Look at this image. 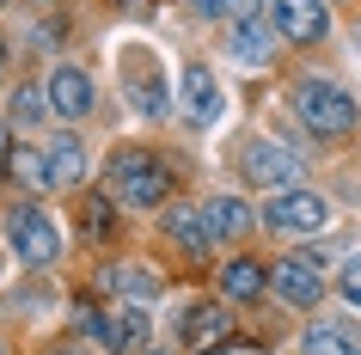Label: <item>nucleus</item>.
Listing matches in <instances>:
<instances>
[{
	"label": "nucleus",
	"instance_id": "nucleus-14",
	"mask_svg": "<svg viewBox=\"0 0 361 355\" xmlns=\"http://www.w3.org/2000/svg\"><path fill=\"white\" fill-rule=\"evenodd\" d=\"M184 116H190L196 129H209L214 116H221V80L209 68H184Z\"/></svg>",
	"mask_w": 361,
	"mask_h": 355
},
{
	"label": "nucleus",
	"instance_id": "nucleus-17",
	"mask_svg": "<svg viewBox=\"0 0 361 355\" xmlns=\"http://www.w3.org/2000/svg\"><path fill=\"white\" fill-rule=\"evenodd\" d=\"M202 221H209L214 239H239L251 227V208L239 203V196H209V203H202Z\"/></svg>",
	"mask_w": 361,
	"mask_h": 355
},
{
	"label": "nucleus",
	"instance_id": "nucleus-20",
	"mask_svg": "<svg viewBox=\"0 0 361 355\" xmlns=\"http://www.w3.org/2000/svg\"><path fill=\"white\" fill-rule=\"evenodd\" d=\"M43 104H49V98H43L37 86H19V92H13V104H6V111H13V123H19V129H37L43 116H49V111H43Z\"/></svg>",
	"mask_w": 361,
	"mask_h": 355
},
{
	"label": "nucleus",
	"instance_id": "nucleus-6",
	"mask_svg": "<svg viewBox=\"0 0 361 355\" xmlns=\"http://www.w3.org/2000/svg\"><path fill=\"white\" fill-rule=\"evenodd\" d=\"M269 288H276L288 306H319L324 300V270L306 258V251H294V258H282L269 270Z\"/></svg>",
	"mask_w": 361,
	"mask_h": 355
},
{
	"label": "nucleus",
	"instance_id": "nucleus-4",
	"mask_svg": "<svg viewBox=\"0 0 361 355\" xmlns=\"http://www.w3.org/2000/svg\"><path fill=\"white\" fill-rule=\"evenodd\" d=\"M6 245H13V258L31 263V270H49L61 258V227L43 215L37 203H19L6 215Z\"/></svg>",
	"mask_w": 361,
	"mask_h": 355
},
{
	"label": "nucleus",
	"instance_id": "nucleus-9",
	"mask_svg": "<svg viewBox=\"0 0 361 355\" xmlns=\"http://www.w3.org/2000/svg\"><path fill=\"white\" fill-rule=\"evenodd\" d=\"M98 343H104L111 355H141L147 349V313H141L135 300L111 306V313L98 318Z\"/></svg>",
	"mask_w": 361,
	"mask_h": 355
},
{
	"label": "nucleus",
	"instance_id": "nucleus-15",
	"mask_svg": "<svg viewBox=\"0 0 361 355\" xmlns=\"http://www.w3.org/2000/svg\"><path fill=\"white\" fill-rule=\"evenodd\" d=\"M43 166H49V184L74 190L86 178V148H80L74 135H49V148H43Z\"/></svg>",
	"mask_w": 361,
	"mask_h": 355
},
{
	"label": "nucleus",
	"instance_id": "nucleus-24",
	"mask_svg": "<svg viewBox=\"0 0 361 355\" xmlns=\"http://www.w3.org/2000/svg\"><path fill=\"white\" fill-rule=\"evenodd\" d=\"M190 6H196V13H209V19H214V13H227V0H190Z\"/></svg>",
	"mask_w": 361,
	"mask_h": 355
},
{
	"label": "nucleus",
	"instance_id": "nucleus-19",
	"mask_svg": "<svg viewBox=\"0 0 361 355\" xmlns=\"http://www.w3.org/2000/svg\"><path fill=\"white\" fill-rule=\"evenodd\" d=\"M221 288H227V300H257V294L269 288V276H264L251 258H233L227 270H221Z\"/></svg>",
	"mask_w": 361,
	"mask_h": 355
},
{
	"label": "nucleus",
	"instance_id": "nucleus-23",
	"mask_svg": "<svg viewBox=\"0 0 361 355\" xmlns=\"http://www.w3.org/2000/svg\"><path fill=\"white\" fill-rule=\"evenodd\" d=\"M257 6H264V0H227V13H233V19H251Z\"/></svg>",
	"mask_w": 361,
	"mask_h": 355
},
{
	"label": "nucleus",
	"instance_id": "nucleus-26",
	"mask_svg": "<svg viewBox=\"0 0 361 355\" xmlns=\"http://www.w3.org/2000/svg\"><path fill=\"white\" fill-rule=\"evenodd\" d=\"M355 49H361V25H355Z\"/></svg>",
	"mask_w": 361,
	"mask_h": 355
},
{
	"label": "nucleus",
	"instance_id": "nucleus-2",
	"mask_svg": "<svg viewBox=\"0 0 361 355\" xmlns=\"http://www.w3.org/2000/svg\"><path fill=\"white\" fill-rule=\"evenodd\" d=\"M294 116H300L312 135H324V141H337V135L355 129V98L343 92V86H331V80H300L294 86Z\"/></svg>",
	"mask_w": 361,
	"mask_h": 355
},
{
	"label": "nucleus",
	"instance_id": "nucleus-16",
	"mask_svg": "<svg viewBox=\"0 0 361 355\" xmlns=\"http://www.w3.org/2000/svg\"><path fill=\"white\" fill-rule=\"evenodd\" d=\"M98 282H104L111 294H123V300H153L159 288H166V282H159V270H147V263H111Z\"/></svg>",
	"mask_w": 361,
	"mask_h": 355
},
{
	"label": "nucleus",
	"instance_id": "nucleus-10",
	"mask_svg": "<svg viewBox=\"0 0 361 355\" xmlns=\"http://www.w3.org/2000/svg\"><path fill=\"white\" fill-rule=\"evenodd\" d=\"M123 92L141 116H159L166 111V74H159V61L153 56H129L123 61Z\"/></svg>",
	"mask_w": 361,
	"mask_h": 355
},
{
	"label": "nucleus",
	"instance_id": "nucleus-8",
	"mask_svg": "<svg viewBox=\"0 0 361 355\" xmlns=\"http://www.w3.org/2000/svg\"><path fill=\"white\" fill-rule=\"evenodd\" d=\"M43 98H49V111L68 116V123L92 116V80L80 74L74 61H56V68H49V86H43Z\"/></svg>",
	"mask_w": 361,
	"mask_h": 355
},
{
	"label": "nucleus",
	"instance_id": "nucleus-25",
	"mask_svg": "<svg viewBox=\"0 0 361 355\" xmlns=\"http://www.w3.org/2000/svg\"><path fill=\"white\" fill-rule=\"evenodd\" d=\"M221 355H257V349H245V343H233V349H221Z\"/></svg>",
	"mask_w": 361,
	"mask_h": 355
},
{
	"label": "nucleus",
	"instance_id": "nucleus-22",
	"mask_svg": "<svg viewBox=\"0 0 361 355\" xmlns=\"http://www.w3.org/2000/svg\"><path fill=\"white\" fill-rule=\"evenodd\" d=\"M337 288L349 294V306H361V251H349V258H343V276H337Z\"/></svg>",
	"mask_w": 361,
	"mask_h": 355
},
{
	"label": "nucleus",
	"instance_id": "nucleus-7",
	"mask_svg": "<svg viewBox=\"0 0 361 355\" xmlns=\"http://www.w3.org/2000/svg\"><path fill=\"white\" fill-rule=\"evenodd\" d=\"M269 25L288 43H319L331 31V13H324V0H269Z\"/></svg>",
	"mask_w": 361,
	"mask_h": 355
},
{
	"label": "nucleus",
	"instance_id": "nucleus-1",
	"mask_svg": "<svg viewBox=\"0 0 361 355\" xmlns=\"http://www.w3.org/2000/svg\"><path fill=\"white\" fill-rule=\"evenodd\" d=\"M166 166L153 160L147 148H123L111 160V172H104V196L123 208H159V196H166Z\"/></svg>",
	"mask_w": 361,
	"mask_h": 355
},
{
	"label": "nucleus",
	"instance_id": "nucleus-13",
	"mask_svg": "<svg viewBox=\"0 0 361 355\" xmlns=\"http://www.w3.org/2000/svg\"><path fill=\"white\" fill-rule=\"evenodd\" d=\"M166 239H171V245H184L190 258H209L214 233H209V221H202V203H178V208H166Z\"/></svg>",
	"mask_w": 361,
	"mask_h": 355
},
{
	"label": "nucleus",
	"instance_id": "nucleus-27",
	"mask_svg": "<svg viewBox=\"0 0 361 355\" xmlns=\"http://www.w3.org/2000/svg\"><path fill=\"white\" fill-rule=\"evenodd\" d=\"M0 6H6V0H0Z\"/></svg>",
	"mask_w": 361,
	"mask_h": 355
},
{
	"label": "nucleus",
	"instance_id": "nucleus-5",
	"mask_svg": "<svg viewBox=\"0 0 361 355\" xmlns=\"http://www.w3.org/2000/svg\"><path fill=\"white\" fill-rule=\"evenodd\" d=\"M264 227H276V233H324L331 227V203H324L319 190H276L264 208Z\"/></svg>",
	"mask_w": 361,
	"mask_h": 355
},
{
	"label": "nucleus",
	"instance_id": "nucleus-11",
	"mask_svg": "<svg viewBox=\"0 0 361 355\" xmlns=\"http://www.w3.org/2000/svg\"><path fill=\"white\" fill-rule=\"evenodd\" d=\"M227 56L239 61V68H269V61H276V25H264L257 13H251V19H233Z\"/></svg>",
	"mask_w": 361,
	"mask_h": 355
},
{
	"label": "nucleus",
	"instance_id": "nucleus-3",
	"mask_svg": "<svg viewBox=\"0 0 361 355\" xmlns=\"http://www.w3.org/2000/svg\"><path fill=\"white\" fill-rule=\"evenodd\" d=\"M239 172H245L257 190H294L306 178V160L288 141H276V135H251L245 148H239Z\"/></svg>",
	"mask_w": 361,
	"mask_h": 355
},
{
	"label": "nucleus",
	"instance_id": "nucleus-12",
	"mask_svg": "<svg viewBox=\"0 0 361 355\" xmlns=\"http://www.w3.org/2000/svg\"><path fill=\"white\" fill-rule=\"evenodd\" d=\"M227 337H233V313H227V306L196 300L190 313H184V343H190V349H221Z\"/></svg>",
	"mask_w": 361,
	"mask_h": 355
},
{
	"label": "nucleus",
	"instance_id": "nucleus-21",
	"mask_svg": "<svg viewBox=\"0 0 361 355\" xmlns=\"http://www.w3.org/2000/svg\"><path fill=\"white\" fill-rule=\"evenodd\" d=\"M13 172H19L31 190H49V166H43V148H13Z\"/></svg>",
	"mask_w": 361,
	"mask_h": 355
},
{
	"label": "nucleus",
	"instance_id": "nucleus-18",
	"mask_svg": "<svg viewBox=\"0 0 361 355\" xmlns=\"http://www.w3.org/2000/svg\"><path fill=\"white\" fill-rule=\"evenodd\" d=\"M300 349L306 355H361V331H349V325H312Z\"/></svg>",
	"mask_w": 361,
	"mask_h": 355
}]
</instances>
